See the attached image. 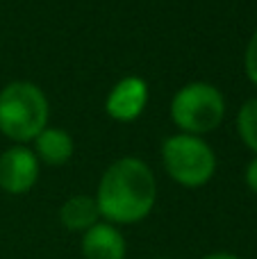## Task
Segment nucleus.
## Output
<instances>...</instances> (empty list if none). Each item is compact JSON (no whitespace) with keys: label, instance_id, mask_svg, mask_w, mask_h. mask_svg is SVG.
<instances>
[{"label":"nucleus","instance_id":"nucleus-1","mask_svg":"<svg viewBox=\"0 0 257 259\" xmlns=\"http://www.w3.org/2000/svg\"><path fill=\"white\" fill-rule=\"evenodd\" d=\"M94 200L98 205L100 221L116 228L137 225L148 219L157 202V180L144 159L121 157L100 175Z\"/></svg>","mask_w":257,"mask_h":259},{"label":"nucleus","instance_id":"nucleus-2","mask_svg":"<svg viewBox=\"0 0 257 259\" xmlns=\"http://www.w3.org/2000/svg\"><path fill=\"white\" fill-rule=\"evenodd\" d=\"M50 105L39 84L14 80L0 89V134L25 146L48 127Z\"/></svg>","mask_w":257,"mask_h":259},{"label":"nucleus","instance_id":"nucleus-3","mask_svg":"<svg viewBox=\"0 0 257 259\" xmlns=\"http://www.w3.org/2000/svg\"><path fill=\"white\" fill-rule=\"evenodd\" d=\"M168 112H171V121L182 134L203 137L223 123L226 98L212 82H189L173 94Z\"/></svg>","mask_w":257,"mask_h":259},{"label":"nucleus","instance_id":"nucleus-4","mask_svg":"<svg viewBox=\"0 0 257 259\" xmlns=\"http://www.w3.org/2000/svg\"><path fill=\"white\" fill-rule=\"evenodd\" d=\"M162 164L168 178L185 189H200L217 173V155L203 137L171 134L162 143Z\"/></svg>","mask_w":257,"mask_h":259},{"label":"nucleus","instance_id":"nucleus-5","mask_svg":"<svg viewBox=\"0 0 257 259\" xmlns=\"http://www.w3.org/2000/svg\"><path fill=\"white\" fill-rule=\"evenodd\" d=\"M39 182V159L34 150L14 143L0 152V189L9 196H23Z\"/></svg>","mask_w":257,"mask_h":259},{"label":"nucleus","instance_id":"nucleus-6","mask_svg":"<svg viewBox=\"0 0 257 259\" xmlns=\"http://www.w3.org/2000/svg\"><path fill=\"white\" fill-rule=\"evenodd\" d=\"M148 82L139 75H127L112 87L105 98V112L118 123H132L148 105Z\"/></svg>","mask_w":257,"mask_h":259},{"label":"nucleus","instance_id":"nucleus-7","mask_svg":"<svg viewBox=\"0 0 257 259\" xmlns=\"http://www.w3.org/2000/svg\"><path fill=\"white\" fill-rule=\"evenodd\" d=\"M80 250L84 259H125L127 241L121 228L98 221L94 228H89L82 234Z\"/></svg>","mask_w":257,"mask_h":259},{"label":"nucleus","instance_id":"nucleus-8","mask_svg":"<svg viewBox=\"0 0 257 259\" xmlns=\"http://www.w3.org/2000/svg\"><path fill=\"white\" fill-rule=\"evenodd\" d=\"M32 143H34L32 150H34L39 164L64 166L75 155V141H73L71 134L62 127H46Z\"/></svg>","mask_w":257,"mask_h":259},{"label":"nucleus","instance_id":"nucleus-9","mask_svg":"<svg viewBox=\"0 0 257 259\" xmlns=\"http://www.w3.org/2000/svg\"><path fill=\"white\" fill-rule=\"evenodd\" d=\"M98 221H100V211L91 196H82V193L80 196H71L59 207V223H62L68 232L84 234L87 230L94 228Z\"/></svg>","mask_w":257,"mask_h":259},{"label":"nucleus","instance_id":"nucleus-10","mask_svg":"<svg viewBox=\"0 0 257 259\" xmlns=\"http://www.w3.org/2000/svg\"><path fill=\"white\" fill-rule=\"evenodd\" d=\"M237 132H239L241 141L246 143V148L257 155V98L246 100L239 107L237 114Z\"/></svg>","mask_w":257,"mask_h":259},{"label":"nucleus","instance_id":"nucleus-11","mask_svg":"<svg viewBox=\"0 0 257 259\" xmlns=\"http://www.w3.org/2000/svg\"><path fill=\"white\" fill-rule=\"evenodd\" d=\"M244 71L248 75V80L257 87V30L250 36L248 46H246V53H244Z\"/></svg>","mask_w":257,"mask_h":259},{"label":"nucleus","instance_id":"nucleus-12","mask_svg":"<svg viewBox=\"0 0 257 259\" xmlns=\"http://www.w3.org/2000/svg\"><path fill=\"white\" fill-rule=\"evenodd\" d=\"M244 180H246V187H248L250 191H253L255 196H257V155L248 161V166H246Z\"/></svg>","mask_w":257,"mask_h":259},{"label":"nucleus","instance_id":"nucleus-13","mask_svg":"<svg viewBox=\"0 0 257 259\" xmlns=\"http://www.w3.org/2000/svg\"><path fill=\"white\" fill-rule=\"evenodd\" d=\"M200 259H244V257H239L237 252H230V250H214V252L203 255Z\"/></svg>","mask_w":257,"mask_h":259},{"label":"nucleus","instance_id":"nucleus-14","mask_svg":"<svg viewBox=\"0 0 257 259\" xmlns=\"http://www.w3.org/2000/svg\"><path fill=\"white\" fill-rule=\"evenodd\" d=\"M155 259H173V257H155Z\"/></svg>","mask_w":257,"mask_h":259}]
</instances>
